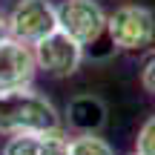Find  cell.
Here are the masks:
<instances>
[{
  "instance_id": "6da1fadb",
  "label": "cell",
  "mask_w": 155,
  "mask_h": 155,
  "mask_svg": "<svg viewBox=\"0 0 155 155\" xmlns=\"http://www.w3.org/2000/svg\"><path fill=\"white\" fill-rule=\"evenodd\" d=\"M61 129V112L38 89L0 92V135H29Z\"/></svg>"
},
{
  "instance_id": "7a4b0ae2",
  "label": "cell",
  "mask_w": 155,
  "mask_h": 155,
  "mask_svg": "<svg viewBox=\"0 0 155 155\" xmlns=\"http://www.w3.org/2000/svg\"><path fill=\"white\" fill-rule=\"evenodd\" d=\"M106 35L118 52H152L155 46V12L141 3L118 6L112 15H106Z\"/></svg>"
},
{
  "instance_id": "3957f363",
  "label": "cell",
  "mask_w": 155,
  "mask_h": 155,
  "mask_svg": "<svg viewBox=\"0 0 155 155\" xmlns=\"http://www.w3.org/2000/svg\"><path fill=\"white\" fill-rule=\"evenodd\" d=\"M58 12V29L63 35L86 46H95L106 35V12L98 0H61L55 6Z\"/></svg>"
},
{
  "instance_id": "277c9868",
  "label": "cell",
  "mask_w": 155,
  "mask_h": 155,
  "mask_svg": "<svg viewBox=\"0 0 155 155\" xmlns=\"http://www.w3.org/2000/svg\"><path fill=\"white\" fill-rule=\"evenodd\" d=\"M6 20H9V38L26 46H35L52 32H58V12L52 0H17Z\"/></svg>"
},
{
  "instance_id": "5b68a950",
  "label": "cell",
  "mask_w": 155,
  "mask_h": 155,
  "mask_svg": "<svg viewBox=\"0 0 155 155\" xmlns=\"http://www.w3.org/2000/svg\"><path fill=\"white\" fill-rule=\"evenodd\" d=\"M32 52H35L38 69L46 72L49 78H72L83 63V46L75 43L61 29L52 32L49 38H43L40 43H35Z\"/></svg>"
},
{
  "instance_id": "8992f818",
  "label": "cell",
  "mask_w": 155,
  "mask_h": 155,
  "mask_svg": "<svg viewBox=\"0 0 155 155\" xmlns=\"http://www.w3.org/2000/svg\"><path fill=\"white\" fill-rule=\"evenodd\" d=\"M38 75L32 46L20 43L15 38L0 40V92H17L29 89Z\"/></svg>"
},
{
  "instance_id": "52a82bcc",
  "label": "cell",
  "mask_w": 155,
  "mask_h": 155,
  "mask_svg": "<svg viewBox=\"0 0 155 155\" xmlns=\"http://www.w3.org/2000/svg\"><path fill=\"white\" fill-rule=\"evenodd\" d=\"M106 104L92 92H81L75 98H69L63 118H66V127L75 129L78 135H98L106 127Z\"/></svg>"
},
{
  "instance_id": "ba28073f",
  "label": "cell",
  "mask_w": 155,
  "mask_h": 155,
  "mask_svg": "<svg viewBox=\"0 0 155 155\" xmlns=\"http://www.w3.org/2000/svg\"><path fill=\"white\" fill-rule=\"evenodd\" d=\"M0 155H69V138L63 135V129L12 135L6 138Z\"/></svg>"
},
{
  "instance_id": "9c48e42d",
  "label": "cell",
  "mask_w": 155,
  "mask_h": 155,
  "mask_svg": "<svg viewBox=\"0 0 155 155\" xmlns=\"http://www.w3.org/2000/svg\"><path fill=\"white\" fill-rule=\"evenodd\" d=\"M69 155H115L101 135H75L69 138Z\"/></svg>"
},
{
  "instance_id": "30bf717a",
  "label": "cell",
  "mask_w": 155,
  "mask_h": 155,
  "mask_svg": "<svg viewBox=\"0 0 155 155\" xmlns=\"http://www.w3.org/2000/svg\"><path fill=\"white\" fill-rule=\"evenodd\" d=\"M135 155H155V115L141 124L135 135Z\"/></svg>"
},
{
  "instance_id": "8fae6325",
  "label": "cell",
  "mask_w": 155,
  "mask_h": 155,
  "mask_svg": "<svg viewBox=\"0 0 155 155\" xmlns=\"http://www.w3.org/2000/svg\"><path fill=\"white\" fill-rule=\"evenodd\" d=\"M141 86L150 95H155V52L144 61V66H141Z\"/></svg>"
},
{
  "instance_id": "7c38bea8",
  "label": "cell",
  "mask_w": 155,
  "mask_h": 155,
  "mask_svg": "<svg viewBox=\"0 0 155 155\" xmlns=\"http://www.w3.org/2000/svg\"><path fill=\"white\" fill-rule=\"evenodd\" d=\"M9 38V20H6V15H0V40Z\"/></svg>"
},
{
  "instance_id": "4fadbf2b",
  "label": "cell",
  "mask_w": 155,
  "mask_h": 155,
  "mask_svg": "<svg viewBox=\"0 0 155 155\" xmlns=\"http://www.w3.org/2000/svg\"><path fill=\"white\" fill-rule=\"evenodd\" d=\"M132 155H135V152H132Z\"/></svg>"
}]
</instances>
